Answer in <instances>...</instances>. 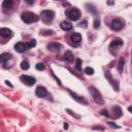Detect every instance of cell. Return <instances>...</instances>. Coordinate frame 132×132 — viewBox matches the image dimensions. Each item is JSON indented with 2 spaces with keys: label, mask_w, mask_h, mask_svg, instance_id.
<instances>
[{
  "label": "cell",
  "mask_w": 132,
  "mask_h": 132,
  "mask_svg": "<svg viewBox=\"0 0 132 132\" xmlns=\"http://www.w3.org/2000/svg\"><path fill=\"white\" fill-rule=\"evenodd\" d=\"M21 19L23 22L27 23V24H31V23H35L39 20V16L31 11H26V12H23L22 15H21Z\"/></svg>",
  "instance_id": "6da1fadb"
},
{
  "label": "cell",
  "mask_w": 132,
  "mask_h": 132,
  "mask_svg": "<svg viewBox=\"0 0 132 132\" xmlns=\"http://www.w3.org/2000/svg\"><path fill=\"white\" fill-rule=\"evenodd\" d=\"M89 91H90V93H91V95H92V97H93V99H94V101L96 102V103H98V104H103V98H102V95L100 94V92L96 89V88H94V87H90L89 88Z\"/></svg>",
  "instance_id": "7a4b0ae2"
},
{
  "label": "cell",
  "mask_w": 132,
  "mask_h": 132,
  "mask_svg": "<svg viewBox=\"0 0 132 132\" xmlns=\"http://www.w3.org/2000/svg\"><path fill=\"white\" fill-rule=\"evenodd\" d=\"M41 20L43 21V22H45V23H50V22H52L53 20H54V18H55V12L53 11V10H43L42 12H41Z\"/></svg>",
  "instance_id": "3957f363"
},
{
  "label": "cell",
  "mask_w": 132,
  "mask_h": 132,
  "mask_svg": "<svg viewBox=\"0 0 132 132\" xmlns=\"http://www.w3.org/2000/svg\"><path fill=\"white\" fill-rule=\"evenodd\" d=\"M124 25H125V22L122 19H114L110 24V28L113 31H120L124 28Z\"/></svg>",
  "instance_id": "277c9868"
},
{
  "label": "cell",
  "mask_w": 132,
  "mask_h": 132,
  "mask_svg": "<svg viewBox=\"0 0 132 132\" xmlns=\"http://www.w3.org/2000/svg\"><path fill=\"white\" fill-rule=\"evenodd\" d=\"M20 79H21L22 82H24L27 86H33L36 82V79L33 76H30V75H22L20 77Z\"/></svg>",
  "instance_id": "5b68a950"
},
{
  "label": "cell",
  "mask_w": 132,
  "mask_h": 132,
  "mask_svg": "<svg viewBox=\"0 0 132 132\" xmlns=\"http://www.w3.org/2000/svg\"><path fill=\"white\" fill-rule=\"evenodd\" d=\"M68 18L71 21H77L80 18V11L77 8H72L71 10H69L68 12Z\"/></svg>",
  "instance_id": "8992f818"
},
{
  "label": "cell",
  "mask_w": 132,
  "mask_h": 132,
  "mask_svg": "<svg viewBox=\"0 0 132 132\" xmlns=\"http://www.w3.org/2000/svg\"><path fill=\"white\" fill-rule=\"evenodd\" d=\"M70 39H71V41H72V43L74 45H78L80 43V41H81V35L79 33H77V32H74V33L71 34Z\"/></svg>",
  "instance_id": "52a82bcc"
},
{
  "label": "cell",
  "mask_w": 132,
  "mask_h": 132,
  "mask_svg": "<svg viewBox=\"0 0 132 132\" xmlns=\"http://www.w3.org/2000/svg\"><path fill=\"white\" fill-rule=\"evenodd\" d=\"M122 44H123V40H122L121 38H114V39L111 41L109 47H110V50H118L119 47L122 46Z\"/></svg>",
  "instance_id": "ba28073f"
},
{
  "label": "cell",
  "mask_w": 132,
  "mask_h": 132,
  "mask_svg": "<svg viewBox=\"0 0 132 132\" xmlns=\"http://www.w3.org/2000/svg\"><path fill=\"white\" fill-rule=\"evenodd\" d=\"M28 48V45L27 43L25 44L24 42H18L14 44V50L18 52V53H25Z\"/></svg>",
  "instance_id": "9c48e42d"
},
{
  "label": "cell",
  "mask_w": 132,
  "mask_h": 132,
  "mask_svg": "<svg viewBox=\"0 0 132 132\" xmlns=\"http://www.w3.org/2000/svg\"><path fill=\"white\" fill-rule=\"evenodd\" d=\"M35 93H36V96H38V97H40V98H43V97H45V96L47 95V91H46V89H45L44 87H42V86L37 87Z\"/></svg>",
  "instance_id": "30bf717a"
},
{
  "label": "cell",
  "mask_w": 132,
  "mask_h": 132,
  "mask_svg": "<svg viewBox=\"0 0 132 132\" xmlns=\"http://www.w3.org/2000/svg\"><path fill=\"white\" fill-rule=\"evenodd\" d=\"M12 34H13L12 31L8 28H1L0 29V35L4 38H10L12 36Z\"/></svg>",
  "instance_id": "8fae6325"
},
{
  "label": "cell",
  "mask_w": 132,
  "mask_h": 132,
  "mask_svg": "<svg viewBox=\"0 0 132 132\" xmlns=\"http://www.w3.org/2000/svg\"><path fill=\"white\" fill-rule=\"evenodd\" d=\"M61 47H62L61 44H60V43H57V42H52V43H50V44L47 45V50L51 51V52H57V51H59Z\"/></svg>",
  "instance_id": "7c38bea8"
},
{
  "label": "cell",
  "mask_w": 132,
  "mask_h": 132,
  "mask_svg": "<svg viewBox=\"0 0 132 132\" xmlns=\"http://www.w3.org/2000/svg\"><path fill=\"white\" fill-rule=\"evenodd\" d=\"M60 27H61V29H63L64 31H69V30H71V29H72V24H71L70 22L63 21V22H61Z\"/></svg>",
  "instance_id": "4fadbf2b"
},
{
  "label": "cell",
  "mask_w": 132,
  "mask_h": 132,
  "mask_svg": "<svg viewBox=\"0 0 132 132\" xmlns=\"http://www.w3.org/2000/svg\"><path fill=\"white\" fill-rule=\"evenodd\" d=\"M13 3H14V0H4L2 2V7L3 8H12L13 6Z\"/></svg>",
  "instance_id": "5bb4252c"
},
{
  "label": "cell",
  "mask_w": 132,
  "mask_h": 132,
  "mask_svg": "<svg viewBox=\"0 0 132 132\" xmlns=\"http://www.w3.org/2000/svg\"><path fill=\"white\" fill-rule=\"evenodd\" d=\"M69 93H70V95L76 100V101H78V102H80V103H84V104H87V102L84 100V98L82 97H80V96H78V95H76L75 93H72L71 91H69Z\"/></svg>",
  "instance_id": "9a60e30c"
},
{
  "label": "cell",
  "mask_w": 132,
  "mask_h": 132,
  "mask_svg": "<svg viewBox=\"0 0 132 132\" xmlns=\"http://www.w3.org/2000/svg\"><path fill=\"white\" fill-rule=\"evenodd\" d=\"M11 58V54H9V53H3V54H1L0 55V61L3 63V62H5V61H7L8 59H10Z\"/></svg>",
  "instance_id": "2e32d148"
},
{
  "label": "cell",
  "mask_w": 132,
  "mask_h": 132,
  "mask_svg": "<svg viewBox=\"0 0 132 132\" xmlns=\"http://www.w3.org/2000/svg\"><path fill=\"white\" fill-rule=\"evenodd\" d=\"M124 64H125V59H124L123 57H121L120 60H119V63H118V71H119L120 73H122V71H123Z\"/></svg>",
  "instance_id": "e0dca14e"
},
{
  "label": "cell",
  "mask_w": 132,
  "mask_h": 132,
  "mask_svg": "<svg viewBox=\"0 0 132 132\" xmlns=\"http://www.w3.org/2000/svg\"><path fill=\"white\" fill-rule=\"evenodd\" d=\"M73 58H74V56H73V54L70 52V51H66V53L64 54V59L66 60V61H72L73 60Z\"/></svg>",
  "instance_id": "ac0fdd59"
},
{
  "label": "cell",
  "mask_w": 132,
  "mask_h": 132,
  "mask_svg": "<svg viewBox=\"0 0 132 132\" xmlns=\"http://www.w3.org/2000/svg\"><path fill=\"white\" fill-rule=\"evenodd\" d=\"M105 76H106V78H108V79H109V81H110V84L113 86V88L118 90V86H117V85H114V82H117V81H114V80L112 79V77L110 76V73H109V72H106V73H105Z\"/></svg>",
  "instance_id": "d6986e66"
},
{
  "label": "cell",
  "mask_w": 132,
  "mask_h": 132,
  "mask_svg": "<svg viewBox=\"0 0 132 132\" xmlns=\"http://www.w3.org/2000/svg\"><path fill=\"white\" fill-rule=\"evenodd\" d=\"M21 68H22L23 70H28V69H29V63H28L27 61H23V62L21 63Z\"/></svg>",
  "instance_id": "ffe728a7"
},
{
  "label": "cell",
  "mask_w": 132,
  "mask_h": 132,
  "mask_svg": "<svg viewBox=\"0 0 132 132\" xmlns=\"http://www.w3.org/2000/svg\"><path fill=\"white\" fill-rule=\"evenodd\" d=\"M85 73L88 74V75H92V74H94V69L91 68V67H86L85 68Z\"/></svg>",
  "instance_id": "44dd1931"
},
{
  "label": "cell",
  "mask_w": 132,
  "mask_h": 132,
  "mask_svg": "<svg viewBox=\"0 0 132 132\" xmlns=\"http://www.w3.org/2000/svg\"><path fill=\"white\" fill-rule=\"evenodd\" d=\"M27 45H28V47H29V48L34 47V46L36 45V41H35L34 39H31V40H29V41L27 42Z\"/></svg>",
  "instance_id": "7402d4cb"
},
{
  "label": "cell",
  "mask_w": 132,
  "mask_h": 132,
  "mask_svg": "<svg viewBox=\"0 0 132 132\" xmlns=\"http://www.w3.org/2000/svg\"><path fill=\"white\" fill-rule=\"evenodd\" d=\"M114 113H116L117 118H120V117L122 116V111H121V108H120L119 106H116V108H114Z\"/></svg>",
  "instance_id": "603a6c76"
},
{
  "label": "cell",
  "mask_w": 132,
  "mask_h": 132,
  "mask_svg": "<svg viewBox=\"0 0 132 132\" xmlns=\"http://www.w3.org/2000/svg\"><path fill=\"white\" fill-rule=\"evenodd\" d=\"M35 67H36L37 70H44V69H45V66H44L43 63H37Z\"/></svg>",
  "instance_id": "cb8c5ba5"
},
{
  "label": "cell",
  "mask_w": 132,
  "mask_h": 132,
  "mask_svg": "<svg viewBox=\"0 0 132 132\" xmlns=\"http://www.w3.org/2000/svg\"><path fill=\"white\" fill-rule=\"evenodd\" d=\"M75 67H76L77 70H81V60H80V59H76Z\"/></svg>",
  "instance_id": "d4e9b609"
},
{
  "label": "cell",
  "mask_w": 132,
  "mask_h": 132,
  "mask_svg": "<svg viewBox=\"0 0 132 132\" xmlns=\"http://www.w3.org/2000/svg\"><path fill=\"white\" fill-rule=\"evenodd\" d=\"M99 26H100V21H99L98 19H96V20L94 21V28H96V29H97Z\"/></svg>",
  "instance_id": "484cf974"
},
{
  "label": "cell",
  "mask_w": 132,
  "mask_h": 132,
  "mask_svg": "<svg viewBox=\"0 0 132 132\" xmlns=\"http://www.w3.org/2000/svg\"><path fill=\"white\" fill-rule=\"evenodd\" d=\"M79 26H80V27H84V28H86V27H87V22H86V21L81 22V23L79 24Z\"/></svg>",
  "instance_id": "4316f807"
},
{
  "label": "cell",
  "mask_w": 132,
  "mask_h": 132,
  "mask_svg": "<svg viewBox=\"0 0 132 132\" xmlns=\"http://www.w3.org/2000/svg\"><path fill=\"white\" fill-rule=\"evenodd\" d=\"M25 1H26V2L28 3V4H33L35 0H25Z\"/></svg>",
  "instance_id": "83f0119b"
},
{
  "label": "cell",
  "mask_w": 132,
  "mask_h": 132,
  "mask_svg": "<svg viewBox=\"0 0 132 132\" xmlns=\"http://www.w3.org/2000/svg\"><path fill=\"white\" fill-rule=\"evenodd\" d=\"M101 113H102V114H105V117H108V112H107L106 110H102Z\"/></svg>",
  "instance_id": "f1b7e54d"
},
{
  "label": "cell",
  "mask_w": 132,
  "mask_h": 132,
  "mask_svg": "<svg viewBox=\"0 0 132 132\" xmlns=\"http://www.w3.org/2000/svg\"><path fill=\"white\" fill-rule=\"evenodd\" d=\"M108 124H109V125H110V126H111V127H114V128H119V127H118V126H117V125H114V124H113V123H112V122H109V123H108Z\"/></svg>",
  "instance_id": "f546056e"
},
{
  "label": "cell",
  "mask_w": 132,
  "mask_h": 132,
  "mask_svg": "<svg viewBox=\"0 0 132 132\" xmlns=\"http://www.w3.org/2000/svg\"><path fill=\"white\" fill-rule=\"evenodd\" d=\"M94 129H100V130H103L104 128H103V127H94Z\"/></svg>",
  "instance_id": "4dcf8cb0"
},
{
  "label": "cell",
  "mask_w": 132,
  "mask_h": 132,
  "mask_svg": "<svg viewBox=\"0 0 132 132\" xmlns=\"http://www.w3.org/2000/svg\"><path fill=\"white\" fill-rule=\"evenodd\" d=\"M107 3L111 5V4H113V1H112V0H108V1H107Z\"/></svg>",
  "instance_id": "1f68e13d"
},
{
  "label": "cell",
  "mask_w": 132,
  "mask_h": 132,
  "mask_svg": "<svg viewBox=\"0 0 132 132\" xmlns=\"http://www.w3.org/2000/svg\"><path fill=\"white\" fill-rule=\"evenodd\" d=\"M68 128V125H67V123H65L64 124V129H67Z\"/></svg>",
  "instance_id": "d6a6232c"
},
{
  "label": "cell",
  "mask_w": 132,
  "mask_h": 132,
  "mask_svg": "<svg viewBox=\"0 0 132 132\" xmlns=\"http://www.w3.org/2000/svg\"><path fill=\"white\" fill-rule=\"evenodd\" d=\"M128 110H129L130 112H132V106H129V107H128Z\"/></svg>",
  "instance_id": "836d02e7"
},
{
  "label": "cell",
  "mask_w": 132,
  "mask_h": 132,
  "mask_svg": "<svg viewBox=\"0 0 132 132\" xmlns=\"http://www.w3.org/2000/svg\"><path fill=\"white\" fill-rule=\"evenodd\" d=\"M61 1H64V0H61Z\"/></svg>",
  "instance_id": "e575fe53"
}]
</instances>
